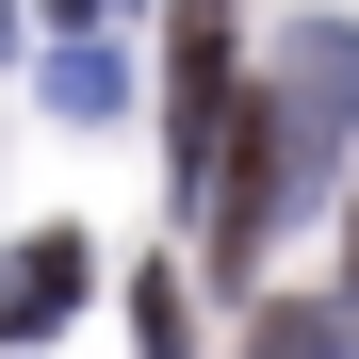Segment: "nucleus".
Instances as JSON below:
<instances>
[{
    "label": "nucleus",
    "mask_w": 359,
    "mask_h": 359,
    "mask_svg": "<svg viewBox=\"0 0 359 359\" xmlns=\"http://www.w3.org/2000/svg\"><path fill=\"white\" fill-rule=\"evenodd\" d=\"M343 311H359V147H343Z\"/></svg>",
    "instance_id": "obj_7"
},
{
    "label": "nucleus",
    "mask_w": 359,
    "mask_h": 359,
    "mask_svg": "<svg viewBox=\"0 0 359 359\" xmlns=\"http://www.w3.org/2000/svg\"><path fill=\"white\" fill-rule=\"evenodd\" d=\"M33 98L66 114V131H98V114H131V49H114V33H49L33 49Z\"/></svg>",
    "instance_id": "obj_4"
},
{
    "label": "nucleus",
    "mask_w": 359,
    "mask_h": 359,
    "mask_svg": "<svg viewBox=\"0 0 359 359\" xmlns=\"http://www.w3.org/2000/svg\"><path fill=\"white\" fill-rule=\"evenodd\" d=\"M131 343H147V359H196V311H180V278H163V262L131 278Z\"/></svg>",
    "instance_id": "obj_5"
},
{
    "label": "nucleus",
    "mask_w": 359,
    "mask_h": 359,
    "mask_svg": "<svg viewBox=\"0 0 359 359\" xmlns=\"http://www.w3.org/2000/svg\"><path fill=\"white\" fill-rule=\"evenodd\" d=\"M359 147V17H294L278 66L229 114V163H212V278H245L278 245V212H311Z\"/></svg>",
    "instance_id": "obj_1"
},
{
    "label": "nucleus",
    "mask_w": 359,
    "mask_h": 359,
    "mask_svg": "<svg viewBox=\"0 0 359 359\" xmlns=\"http://www.w3.org/2000/svg\"><path fill=\"white\" fill-rule=\"evenodd\" d=\"M245 359H327V311H262V327H245Z\"/></svg>",
    "instance_id": "obj_6"
},
{
    "label": "nucleus",
    "mask_w": 359,
    "mask_h": 359,
    "mask_svg": "<svg viewBox=\"0 0 359 359\" xmlns=\"http://www.w3.org/2000/svg\"><path fill=\"white\" fill-rule=\"evenodd\" d=\"M49 17H66V33H114V0H49Z\"/></svg>",
    "instance_id": "obj_8"
},
{
    "label": "nucleus",
    "mask_w": 359,
    "mask_h": 359,
    "mask_svg": "<svg viewBox=\"0 0 359 359\" xmlns=\"http://www.w3.org/2000/svg\"><path fill=\"white\" fill-rule=\"evenodd\" d=\"M229 114H245V33H229V0H180V66H163V180H180V212L212 196V163H229Z\"/></svg>",
    "instance_id": "obj_2"
},
{
    "label": "nucleus",
    "mask_w": 359,
    "mask_h": 359,
    "mask_svg": "<svg viewBox=\"0 0 359 359\" xmlns=\"http://www.w3.org/2000/svg\"><path fill=\"white\" fill-rule=\"evenodd\" d=\"M82 294H98V245H82V229H17V262H0V343H49Z\"/></svg>",
    "instance_id": "obj_3"
}]
</instances>
